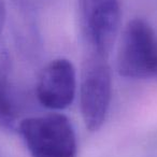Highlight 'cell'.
I'll return each instance as SVG.
<instances>
[{"mask_svg":"<svg viewBox=\"0 0 157 157\" xmlns=\"http://www.w3.org/2000/svg\"><path fill=\"white\" fill-rule=\"evenodd\" d=\"M76 95V72L66 58L51 60L41 70L36 85V96L42 107L63 111L72 105Z\"/></svg>","mask_w":157,"mask_h":157,"instance_id":"cell-5","label":"cell"},{"mask_svg":"<svg viewBox=\"0 0 157 157\" xmlns=\"http://www.w3.org/2000/svg\"><path fill=\"white\" fill-rule=\"evenodd\" d=\"M6 17H7V9H6L5 0H0V33L5 27Z\"/></svg>","mask_w":157,"mask_h":157,"instance_id":"cell-7","label":"cell"},{"mask_svg":"<svg viewBox=\"0 0 157 157\" xmlns=\"http://www.w3.org/2000/svg\"><path fill=\"white\" fill-rule=\"evenodd\" d=\"M18 110L7 82L0 76V129L17 130Z\"/></svg>","mask_w":157,"mask_h":157,"instance_id":"cell-6","label":"cell"},{"mask_svg":"<svg viewBox=\"0 0 157 157\" xmlns=\"http://www.w3.org/2000/svg\"><path fill=\"white\" fill-rule=\"evenodd\" d=\"M83 30L93 54L108 58L121 23L118 0H81Z\"/></svg>","mask_w":157,"mask_h":157,"instance_id":"cell-4","label":"cell"},{"mask_svg":"<svg viewBox=\"0 0 157 157\" xmlns=\"http://www.w3.org/2000/svg\"><path fill=\"white\" fill-rule=\"evenodd\" d=\"M17 131L31 157H76L78 142L71 121L61 113L20 121Z\"/></svg>","mask_w":157,"mask_h":157,"instance_id":"cell-1","label":"cell"},{"mask_svg":"<svg viewBox=\"0 0 157 157\" xmlns=\"http://www.w3.org/2000/svg\"><path fill=\"white\" fill-rule=\"evenodd\" d=\"M78 96L86 129L98 131L105 124L112 99V75L107 58L90 53L82 69Z\"/></svg>","mask_w":157,"mask_h":157,"instance_id":"cell-3","label":"cell"},{"mask_svg":"<svg viewBox=\"0 0 157 157\" xmlns=\"http://www.w3.org/2000/svg\"><path fill=\"white\" fill-rule=\"evenodd\" d=\"M117 71L133 80L157 82V33L143 18H133L121 36L116 58Z\"/></svg>","mask_w":157,"mask_h":157,"instance_id":"cell-2","label":"cell"},{"mask_svg":"<svg viewBox=\"0 0 157 157\" xmlns=\"http://www.w3.org/2000/svg\"><path fill=\"white\" fill-rule=\"evenodd\" d=\"M0 157H2V154H1V151H0Z\"/></svg>","mask_w":157,"mask_h":157,"instance_id":"cell-8","label":"cell"}]
</instances>
